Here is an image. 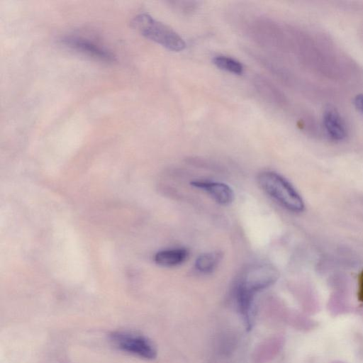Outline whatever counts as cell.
I'll return each mask as SVG.
<instances>
[{"label":"cell","instance_id":"1","mask_svg":"<svg viewBox=\"0 0 363 363\" xmlns=\"http://www.w3.org/2000/svg\"><path fill=\"white\" fill-rule=\"evenodd\" d=\"M259 186L286 209L300 213L304 202L293 186L282 176L271 171L260 172L257 176Z\"/></svg>","mask_w":363,"mask_h":363},{"label":"cell","instance_id":"2","mask_svg":"<svg viewBox=\"0 0 363 363\" xmlns=\"http://www.w3.org/2000/svg\"><path fill=\"white\" fill-rule=\"evenodd\" d=\"M130 25L146 38L170 50L179 52L186 48L185 41L177 32L147 13L136 15Z\"/></svg>","mask_w":363,"mask_h":363},{"label":"cell","instance_id":"3","mask_svg":"<svg viewBox=\"0 0 363 363\" xmlns=\"http://www.w3.org/2000/svg\"><path fill=\"white\" fill-rule=\"evenodd\" d=\"M109 339L115 347L128 354L147 360L157 357V350L154 342L138 332L128 330L113 331Z\"/></svg>","mask_w":363,"mask_h":363},{"label":"cell","instance_id":"4","mask_svg":"<svg viewBox=\"0 0 363 363\" xmlns=\"http://www.w3.org/2000/svg\"><path fill=\"white\" fill-rule=\"evenodd\" d=\"M278 277V272L272 265L259 264L247 268L235 285L256 295L257 292L272 285Z\"/></svg>","mask_w":363,"mask_h":363},{"label":"cell","instance_id":"5","mask_svg":"<svg viewBox=\"0 0 363 363\" xmlns=\"http://www.w3.org/2000/svg\"><path fill=\"white\" fill-rule=\"evenodd\" d=\"M247 29L252 39L259 45L270 50L280 46V32L272 19L257 17L250 22Z\"/></svg>","mask_w":363,"mask_h":363},{"label":"cell","instance_id":"6","mask_svg":"<svg viewBox=\"0 0 363 363\" xmlns=\"http://www.w3.org/2000/svg\"><path fill=\"white\" fill-rule=\"evenodd\" d=\"M62 42L72 49L106 62H113L116 58L115 55L103 45L84 37L67 36Z\"/></svg>","mask_w":363,"mask_h":363},{"label":"cell","instance_id":"7","mask_svg":"<svg viewBox=\"0 0 363 363\" xmlns=\"http://www.w3.org/2000/svg\"><path fill=\"white\" fill-rule=\"evenodd\" d=\"M191 184L207 193L213 199L221 205L230 203L234 199L233 189L226 184L206 180H197Z\"/></svg>","mask_w":363,"mask_h":363},{"label":"cell","instance_id":"8","mask_svg":"<svg viewBox=\"0 0 363 363\" xmlns=\"http://www.w3.org/2000/svg\"><path fill=\"white\" fill-rule=\"evenodd\" d=\"M284 339L272 336L261 342L255 349L252 358L255 363H267L274 359L281 351Z\"/></svg>","mask_w":363,"mask_h":363},{"label":"cell","instance_id":"9","mask_svg":"<svg viewBox=\"0 0 363 363\" xmlns=\"http://www.w3.org/2000/svg\"><path fill=\"white\" fill-rule=\"evenodd\" d=\"M254 86L258 94L267 102L281 105L284 97L279 89L267 78L257 75L253 79Z\"/></svg>","mask_w":363,"mask_h":363},{"label":"cell","instance_id":"10","mask_svg":"<svg viewBox=\"0 0 363 363\" xmlns=\"http://www.w3.org/2000/svg\"><path fill=\"white\" fill-rule=\"evenodd\" d=\"M323 123L329 136L335 140H342L347 135L345 123L340 116L333 110H328L323 115Z\"/></svg>","mask_w":363,"mask_h":363},{"label":"cell","instance_id":"11","mask_svg":"<svg viewBox=\"0 0 363 363\" xmlns=\"http://www.w3.org/2000/svg\"><path fill=\"white\" fill-rule=\"evenodd\" d=\"M189 252L184 248H174L161 250L154 256L155 262L162 267H175L184 262Z\"/></svg>","mask_w":363,"mask_h":363},{"label":"cell","instance_id":"12","mask_svg":"<svg viewBox=\"0 0 363 363\" xmlns=\"http://www.w3.org/2000/svg\"><path fill=\"white\" fill-rule=\"evenodd\" d=\"M220 257L219 252L203 253L196 259L195 268L201 273H210L216 268Z\"/></svg>","mask_w":363,"mask_h":363},{"label":"cell","instance_id":"13","mask_svg":"<svg viewBox=\"0 0 363 363\" xmlns=\"http://www.w3.org/2000/svg\"><path fill=\"white\" fill-rule=\"evenodd\" d=\"M213 62L218 68L235 74H241L243 72L242 65L237 60L228 56H216L213 58Z\"/></svg>","mask_w":363,"mask_h":363},{"label":"cell","instance_id":"14","mask_svg":"<svg viewBox=\"0 0 363 363\" xmlns=\"http://www.w3.org/2000/svg\"><path fill=\"white\" fill-rule=\"evenodd\" d=\"M172 4L174 5L176 9L188 13L194 11L198 6V2L192 1H172Z\"/></svg>","mask_w":363,"mask_h":363},{"label":"cell","instance_id":"15","mask_svg":"<svg viewBox=\"0 0 363 363\" xmlns=\"http://www.w3.org/2000/svg\"><path fill=\"white\" fill-rule=\"evenodd\" d=\"M354 102L355 107L363 113V94L356 96Z\"/></svg>","mask_w":363,"mask_h":363},{"label":"cell","instance_id":"16","mask_svg":"<svg viewBox=\"0 0 363 363\" xmlns=\"http://www.w3.org/2000/svg\"><path fill=\"white\" fill-rule=\"evenodd\" d=\"M359 297L362 301H363V270L359 276Z\"/></svg>","mask_w":363,"mask_h":363}]
</instances>
